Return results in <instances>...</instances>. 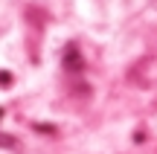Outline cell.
<instances>
[{"instance_id":"1","label":"cell","mask_w":157,"mask_h":154,"mask_svg":"<svg viewBox=\"0 0 157 154\" xmlns=\"http://www.w3.org/2000/svg\"><path fill=\"white\" fill-rule=\"evenodd\" d=\"M9 81H12V76H9V73H0V85H9Z\"/></svg>"},{"instance_id":"2","label":"cell","mask_w":157,"mask_h":154,"mask_svg":"<svg viewBox=\"0 0 157 154\" xmlns=\"http://www.w3.org/2000/svg\"><path fill=\"white\" fill-rule=\"evenodd\" d=\"M0 116H3V111H0Z\"/></svg>"}]
</instances>
